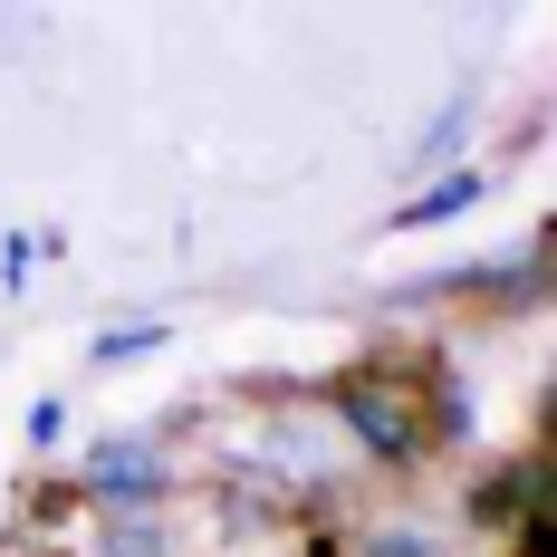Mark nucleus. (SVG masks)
<instances>
[{
  "label": "nucleus",
  "instance_id": "nucleus-1",
  "mask_svg": "<svg viewBox=\"0 0 557 557\" xmlns=\"http://www.w3.org/2000/svg\"><path fill=\"white\" fill-rule=\"evenodd\" d=\"M318 413L336 423V443L375 471H423L433 443H423V404H413V356H356L318 385Z\"/></svg>",
  "mask_w": 557,
  "mask_h": 557
},
{
  "label": "nucleus",
  "instance_id": "nucleus-2",
  "mask_svg": "<svg viewBox=\"0 0 557 557\" xmlns=\"http://www.w3.org/2000/svg\"><path fill=\"white\" fill-rule=\"evenodd\" d=\"M67 481H77L87 519H145V509H164L183 491V461L164 443H145V433H97Z\"/></svg>",
  "mask_w": 557,
  "mask_h": 557
},
{
  "label": "nucleus",
  "instance_id": "nucleus-3",
  "mask_svg": "<svg viewBox=\"0 0 557 557\" xmlns=\"http://www.w3.org/2000/svg\"><path fill=\"white\" fill-rule=\"evenodd\" d=\"M539 500H557V491H548V443H529V451H509V461H491V471L471 481L461 519H471L481 539H509V529H519Z\"/></svg>",
  "mask_w": 557,
  "mask_h": 557
},
{
  "label": "nucleus",
  "instance_id": "nucleus-4",
  "mask_svg": "<svg viewBox=\"0 0 557 557\" xmlns=\"http://www.w3.org/2000/svg\"><path fill=\"white\" fill-rule=\"evenodd\" d=\"M413 404H423V443L433 451H461L471 433H481V404H471V385L451 375V356H413Z\"/></svg>",
  "mask_w": 557,
  "mask_h": 557
},
{
  "label": "nucleus",
  "instance_id": "nucleus-5",
  "mask_svg": "<svg viewBox=\"0 0 557 557\" xmlns=\"http://www.w3.org/2000/svg\"><path fill=\"white\" fill-rule=\"evenodd\" d=\"M481 193H491V164H451V173H433V183H413V202H394L385 231H443V222H461Z\"/></svg>",
  "mask_w": 557,
  "mask_h": 557
},
{
  "label": "nucleus",
  "instance_id": "nucleus-6",
  "mask_svg": "<svg viewBox=\"0 0 557 557\" xmlns=\"http://www.w3.org/2000/svg\"><path fill=\"white\" fill-rule=\"evenodd\" d=\"M461 145H471V97H443V107H433V125L404 145V173H413V183H433V173L461 164Z\"/></svg>",
  "mask_w": 557,
  "mask_h": 557
},
{
  "label": "nucleus",
  "instance_id": "nucleus-7",
  "mask_svg": "<svg viewBox=\"0 0 557 557\" xmlns=\"http://www.w3.org/2000/svg\"><path fill=\"white\" fill-rule=\"evenodd\" d=\"M77 557H183L164 509H145V519H87V548Z\"/></svg>",
  "mask_w": 557,
  "mask_h": 557
},
{
  "label": "nucleus",
  "instance_id": "nucleus-8",
  "mask_svg": "<svg viewBox=\"0 0 557 557\" xmlns=\"http://www.w3.org/2000/svg\"><path fill=\"white\" fill-rule=\"evenodd\" d=\"M164 346H173L164 318H125V327H97V336H87V366L107 375V366H145V356H164Z\"/></svg>",
  "mask_w": 557,
  "mask_h": 557
},
{
  "label": "nucleus",
  "instance_id": "nucleus-9",
  "mask_svg": "<svg viewBox=\"0 0 557 557\" xmlns=\"http://www.w3.org/2000/svg\"><path fill=\"white\" fill-rule=\"evenodd\" d=\"M346 557H451V539H443V529H423V519H375Z\"/></svg>",
  "mask_w": 557,
  "mask_h": 557
},
{
  "label": "nucleus",
  "instance_id": "nucleus-10",
  "mask_svg": "<svg viewBox=\"0 0 557 557\" xmlns=\"http://www.w3.org/2000/svg\"><path fill=\"white\" fill-rule=\"evenodd\" d=\"M87 519V500H77V481H29L20 491V529H39V539H58V529H77Z\"/></svg>",
  "mask_w": 557,
  "mask_h": 557
},
{
  "label": "nucleus",
  "instance_id": "nucleus-11",
  "mask_svg": "<svg viewBox=\"0 0 557 557\" xmlns=\"http://www.w3.org/2000/svg\"><path fill=\"white\" fill-rule=\"evenodd\" d=\"M509 557H557V500H539L519 529H509Z\"/></svg>",
  "mask_w": 557,
  "mask_h": 557
},
{
  "label": "nucleus",
  "instance_id": "nucleus-12",
  "mask_svg": "<svg viewBox=\"0 0 557 557\" xmlns=\"http://www.w3.org/2000/svg\"><path fill=\"white\" fill-rule=\"evenodd\" d=\"M39 270V231H0V288H29Z\"/></svg>",
  "mask_w": 557,
  "mask_h": 557
},
{
  "label": "nucleus",
  "instance_id": "nucleus-13",
  "mask_svg": "<svg viewBox=\"0 0 557 557\" xmlns=\"http://www.w3.org/2000/svg\"><path fill=\"white\" fill-rule=\"evenodd\" d=\"M20 433H29V451H49L58 433H67V394H39V404H29V423H20Z\"/></svg>",
  "mask_w": 557,
  "mask_h": 557
}]
</instances>
